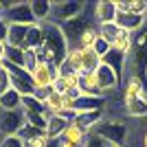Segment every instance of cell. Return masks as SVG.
<instances>
[{
	"mask_svg": "<svg viewBox=\"0 0 147 147\" xmlns=\"http://www.w3.org/2000/svg\"><path fill=\"white\" fill-rule=\"evenodd\" d=\"M42 29H44V44L35 51L37 57H40V61H49V64L59 66L61 61L66 59L68 49H70L66 35H64L61 26L53 24V22H44Z\"/></svg>",
	"mask_w": 147,
	"mask_h": 147,
	"instance_id": "cell-1",
	"label": "cell"
},
{
	"mask_svg": "<svg viewBox=\"0 0 147 147\" xmlns=\"http://www.w3.org/2000/svg\"><path fill=\"white\" fill-rule=\"evenodd\" d=\"M92 134L99 136L103 143L108 145H123L127 147V134H129V127L125 125L123 121L119 119H101L97 123V127L92 129Z\"/></svg>",
	"mask_w": 147,
	"mask_h": 147,
	"instance_id": "cell-2",
	"label": "cell"
},
{
	"mask_svg": "<svg viewBox=\"0 0 147 147\" xmlns=\"http://www.w3.org/2000/svg\"><path fill=\"white\" fill-rule=\"evenodd\" d=\"M0 18L5 20L7 24H22V26L37 24L35 16L31 11V2H22V0L2 2V13H0Z\"/></svg>",
	"mask_w": 147,
	"mask_h": 147,
	"instance_id": "cell-3",
	"label": "cell"
},
{
	"mask_svg": "<svg viewBox=\"0 0 147 147\" xmlns=\"http://www.w3.org/2000/svg\"><path fill=\"white\" fill-rule=\"evenodd\" d=\"M88 7L84 9V11L77 16V18L68 20L66 24H61V31H64V35H66L68 40V46L73 49V46H77V42H79V37L86 33L88 29H92V26H97V22H94V13L92 16H88Z\"/></svg>",
	"mask_w": 147,
	"mask_h": 147,
	"instance_id": "cell-4",
	"label": "cell"
},
{
	"mask_svg": "<svg viewBox=\"0 0 147 147\" xmlns=\"http://www.w3.org/2000/svg\"><path fill=\"white\" fill-rule=\"evenodd\" d=\"M84 9H86V5H84V2H75V0H59V2H53L49 22L61 26V24H66L68 20L77 18Z\"/></svg>",
	"mask_w": 147,
	"mask_h": 147,
	"instance_id": "cell-5",
	"label": "cell"
},
{
	"mask_svg": "<svg viewBox=\"0 0 147 147\" xmlns=\"http://www.w3.org/2000/svg\"><path fill=\"white\" fill-rule=\"evenodd\" d=\"M2 66L7 68V73L11 75V86L16 92H20L22 97H29V94L35 92V84H33L31 73H26L24 68L16 66V64H7V61H2Z\"/></svg>",
	"mask_w": 147,
	"mask_h": 147,
	"instance_id": "cell-6",
	"label": "cell"
},
{
	"mask_svg": "<svg viewBox=\"0 0 147 147\" xmlns=\"http://www.w3.org/2000/svg\"><path fill=\"white\" fill-rule=\"evenodd\" d=\"M97 81H99V88H101L105 99L110 97V94H114L117 90H121V86H123V79L108 64H103V61H101V66L97 68Z\"/></svg>",
	"mask_w": 147,
	"mask_h": 147,
	"instance_id": "cell-7",
	"label": "cell"
},
{
	"mask_svg": "<svg viewBox=\"0 0 147 147\" xmlns=\"http://www.w3.org/2000/svg\"><path fill=\"white\" fill-rule=\"evenodd\" d=\"M35 88H53L57 79H59V66L57 64H49V61H40L37 68L31 73Z\"/></svg>",
	"mask_w": 147,
	"mask_h": 147,
	"instance_id": "cell-8",
	"label": "cell"
},
{
	"mask_svg": "<svg viewBox=\"0 0 147 147\" xmlns=\"http://www.w3.org/2000/svg\"><path fill=\"white\" fill-rule=\"evenodd\" d=\"M26 125V117L22 108L20 110H0V129L7 136L11 134H20V129Z\"/></svg>",
	"mask_w": 147,
	"mask_h": 147,
	"instance_id": "cell-9",
	"label": "cell"
},
{
	"mask_svg": "<svg viewBox=\"0 0 147 147\" xmlns=\"http://www.w3.org/2000/svg\"><path fill=\"white\" fill-rule=\"evenodd\" d=\"M92 13H94V22L97 24H105V22H114L119 16V7L117 2L110 0H99L92 5Z\"/></svg>",
	"mask_w": 147,
	"mask_h": 147,
	"instance_id": "cell-10",
	"label": "cell"
},
{
	"mask_svg": "<svg viewBox=\"0 0 147 147\" xmlns=\"http://www.w3.org/2000/svg\"><path fill=\"white\" fill-rule=\"evenodd\" d=\"M119 24V29L121 31H127V33H132V35H136L138 31L145 26L147 22V16H134V13H125V11H119L117 20H114Z\"/></svg>",
	"mask_w": 147,
	"mask_h": 147,
	"instance_id": "cell-11",
	"label": "cell"
},
{
	"mask_svg": "<svg viewBox=\"0 0 147 147\" xmlns=\"http://www.w3.org/2000/svg\"><path fill=\"white\" fill-rule=\"evenodd\" d=\"M103 112L105 110H94V112H77L73 119V123L77 127H81L86 134H92V129L97 127V123L103 119Z\"/></svg>",
	"mask_w": 147,
	"mask_h": 147,
	"instance_id": "cell-12",
	"label": "cell"
},
{
	"mask_svg": "<svg viewBox=\"0 0 147 147\" xmlns=\"http://www.w3.org/2000/svg\"><path fill=\"white\" fill-rule=\"evenodd\" d=\"M123 110L132 119H145L147 117V94L145 97H132L123 99Z\"/></svg>",
	"mask_w": 147,
	"mask_h": 147,
	"instance_id": "cell-13",
	"label": "cell"
},
{
	"mask_svg": "<svg viewBox=\"0 0 147 147\" xmlns=\"http://www.w3.org/2000/svg\"><path fill=\"white\" fill-rule=\"evenodd\" d=\"M105 103H108V99H105V97H86V94H81V97L73 103V110H75V112L105 110Z\"/></svg>",
	"mask_w": 147,
	"mask_h": 147,
	"instance_id": "cell-14",
	"label": "cell"
},
{
	"mask_svg": "<svg viewBox=\"0 0 147 147\" xmlns=\"http://www.w3.org/2000/svg\"><path fill=\"white\" fill-rule=\"evenodd\" d=\"M26 33H29V26L22 24H9V31H7V46H16V49H24L26 42Z\"/></svg>",
	"mask_w": 147,
	"mask_h": 147,
	"instance_id": "cell-15",
	"label": "cell"
},
{
	"mask_svg": "<svg viewBox=\"0 0 147 147\" xmlns=\"http://www.w3.org/2000/svg\"><path fill=\"white\" fill-rule=\"evenodd\" d=\"M79 90L86 97H103V92L99 88V81H97V73L81 75L79 77Z\"/></svg>",
	"mask_w": 147,
	"mask_h": 147,
	"instance_id": "cell-16",
	"label": "cell"
},
{
	"mask_svg": "<svg viewBox=\"0 0 147 147\" xmlns=\"http://www.w3.org/2000/svg\"><path fill=\"white\" fill-rule=\"evenodd\" d=\"M68 127V121L66 119H61L59 114H53V117L49 119V125H46V136H49L53 143H57L61 138V134H64V129Z\"/></svg>",
	"mask_w": 147,
	"mask_h": 147,
	"instance_id": "cell-17",
	"label": "cell"
},
{
	"mask_svg": "<svg viewBox=\"0 0 147 147\" xmlns=\"http://www.w3.org/2000/svg\"><path fill=\"white\" fill-rule=\"evenodd\" d=\"M51 9H53V2H51V0H33V2H31V11H33V16H35L37 24L49 22Z\"/></svg>",
	"mask_w": 147,
	"mask_h": 147,
	"instance_id": "cell-18",
	"label": "cell"
},
{
	"mask_svg": "<svg viewBox=\"0 0 147 147\" xmlns=\"http://www.w3.org/2000/svg\"><path fill=\"white\" fill-rule=\"evenodd\" d=\"M42 44H44V29H42V24H33V26H29L24 49H29V51H37L40 46H42Z\"/></svg>",
	"mask_w": 147,
	"mask_h": 147,
	"instance_id": "cell-19",
	"label": "cell"
},
{
	"mask_svg": "<svg viewBox=\"0 0 147 147\" xmlns=\"http://www.w3.org/2000/svg\"><path fill=\"white\" fill-rule=\"evenodd\" d=\"M22 108V94L11 90H7L5 94H0V110H20Z\"/></svg>",
	"mask_w": 147,
	"mask_h": 147,
	"instance_id": "cell-20",
	"label": "cell"
},
{
	"mask_svg": "<svg viewBox=\"0 0 147 147\" xmlns=\"http://www.w3.org/2000/svg\"><path fill=\"white\" fill-rule=\"evenodd\" d=\"M132 44H134V35L127 33V31H121V33L117 35V40L112 42V51H117V53H121V55H129Z\"/></svg>",
	"mask_w": 147,
	"mask_h": 147,
	"instance_id": "cell-21",
	"label": "cell"
},
{
	"mask_svg": "<svg viewBox=\"0 0 147 147\" xmlns=\"http://www.w3.org/2000/svg\"><path fill=\"white\" fill-rule=\"evenodd\" d=\"M119 11L125 13H134V16H147V0H123V2H117Z\"/></svg>",
	"mask_w": 147,
	"mask_h": 147,
	"instance_id": "cell-22",
	"label": "cell"
},
{
	"mask_svg": "<svg viewBox=\"0 0 147 147\" xmlns=\"http://www.w3.org/2000/svg\"><path fill=\"white\" fill-rule=\"evenodd\" d=\"M101 66V59H99L92 51H84V57H81V66H79V75H88V73H97V68Z\"/></svg>",
	"mask_w": 147,
	"mask_h": 147,
	"instance_id": "cell-23",
	"label": "cell"
},
{
	"mask_svg": "<svg viewBox=\"0 0 147 147\" xmlns=\"http://www.w3.org/2000/svg\"><path fill=\"white\" fill-rule=\"evenodd\" d=\"M86 132L81 127H77L75 123H68V127L64 129V134H61V141H68V143H75V145H84L86 141Z\"/></svg>",
	"mask_w": 147,
	"mask_h": 147,
	"instance_id": "cell-24",
	"label": "cell"
},
{
	"mask_svg": "<svg viewBox=\"0 0 147 147\" xmlns=\"http://www.w3.org/2000/svg\"><path fill=\"white\" fill-rule=\"evenodd\" d=\"M44 108H46L51 114H59L61 110H66V97L53 90V92L49 94V99L44 101Z\"/></svg>",
	"mask_w": 147,
	"mask_h": 147,
	"instance_id": "cell-25",
	"label": "cell"
},
{
	"mask_svg": "<svg viewBox=\"0 0 147 147\" xmlns=\"http://www.w3.org/2000/svg\"><path fill=\"white\" fill-rule=\"evenodd\" d=\"M97 31H99V37L101 40H105V42L112 46V42L117 40V35L121 33V29H119L117 22H105V24H97Z\"/></svg>",
	"mask_w": 147,
	"mask_h": 147,
	"instance_id": "cell-26",
	"label": "cell"
},
{
	"mask_svg": "<svg viewBox=\"0 0 147 147\" xmlns=\"http://www.w3.org/2000/svg\"><path fill=\"white\" fill-rule=\"evenodd\" d=\"M44 110H46L44 103H42V101H37L33 94L22 97V112H24V114H42Z\"/></svg>",
	"mask_w": 147,
	"mask_h": 147,
	"instance_id": "cell-27",
	"label": "cell"
},
{
	"mask_svg": "<svg viewBox=\"0 0 147 147\" xmlns=\"http://www.w3.org/2000/svg\"><path fill=\"white\" fill-rule=\"evenodd\" d=\"M5 61H7V64H16V66L24 68V49L7 46V49H5Z\"/></svg>",
	"mask_w": 147,
	"mask_h": 147,
	"instance_id": "cell-28",
	"label": "cell"
},
{
	"mask_svg": "<svg viewBox=\"0 0 147 147\" xmlns=\"http://www.w3.org/2000/svg\"><path fill=\"white\" fill-rule=\"evenodd\" d=\"M99 40V31L97 26H92V29H88L84 35L79 37V42H77V46H79L81 51H92V46H94V42Z\"/></svg>",
	"mask_w": 147,
	"mask_h": 147,
	"instance_id": "cell-29",
	"label": "cell"
},
{
	"mask_svg": "<svg viewBox=\"0 0 147 147\" xmlns=\"http://www.w3.org/2000/svg\"><path fill=\"white\" fill-rule=\"evenodd\" d=\"M37 64H40L37 53H35V51L24 49V70H26V73H33V70L37 68Z\"/></svg>",
	"mask_w": 147,
	"mask_h": 147,
	"instance_id": "cell-30",
	"label": "cell"
},
{
	"mask_svg": "<svg viewBox=\"0 0 147 147\" xmlns=\"http://www.w3.org/2000/svg\"><path fill=\"white\" fill-rule=\"evenodd\" d=\"M11 75L7 73V68L0 64V94H5L7 90H11Z\"/></svg>",
	"mask_w": 147,
	"mask_h": 147,
	"instance_id": "cell-31",
	"label": "cell"
},
{
	"mask_svg": "<svg viewBox=\"0 0 147 147\" xmlns=\"http://www.w3.org/2000/svg\"><path fill=\"white\" fill-rule=\"evenodd\" d=\"M0 147H26V143L20 134H11V136H5V141L0 143Z\"/></svg>",
	"mask_w": 147,
	"mask_h": 147,
	"instance_id": "cell-32",
	"label": "cell"
},
{
	"mask_svg": "<svg viewBox=\"0 0 147 147\" xmlns=\"http://www.w3.org/2000/svg\"><path fill=\"white\" fill-rule=\"evenodd\" d=\"M84 147H108V143H103L99 136H94V134H88L86 141H84Z\"/></svg>",
	"mask_w": 147,
	"mask_h": 147,
	"instance_id": "cell-33",
	"label": "cell"
},
{
	"mask_svg": "<svg viewBox=\"0 0 147 147\" xmlns=\"http://www.w3.org/2000/svg\"><path fill=\"white\" fill-rule=\"evenodd\" d=\"M7 31H9V24L0 18V42H7Z\"/></svg>",
	"mask_w": 147,
	"mask_h": 147,
	"instance_id": "cell-34",
	"label": "cell"
},
{
	"mask_svg": "<svg viewBox=\"0 0 147 147\" xmlns=\"http://www.w3.org/2000/svg\"><path fill=\"white\" fill-rule=\"evenodd\" d=\"M5 49H7V44H5V42H0V64L5 61Z\"/></svg>",
	"mask_w": 147,
	"mask_h": 147,
	"instance_id": "cell-35",
	"label": "cell"
},
{
	"mask_svg": "<svg viewBox=\"0 0 147 147\" xmlns=\"http://www.w3.org/2000/svg\"><path fill=\"white\" fill-rule=\"evenodd\" d=\"M141 143H143V147H147V129L143 132V138H141Z\"/></svg>",
	"mask_w": 147,
	"mask_h": 147,
	"instance_id": "cell-36",
	"label": "cell"
},
{
	"mask_svg": "<svg viewBox=\"0 0 147 147\" xmlns=\"http://www.w3.org/2000/svg\"><path fill=\"white\" fill-rule=\"evenodd\" d=\"M108 147H123V145H108Z\"/></svg>",
	"mask_w": 147,
	"mask_h": 147,
	"instance_id": "cell-37",
	"label": "cell"
},
{
	"mask_svg": "<svg viewBox=\"0 0 147 147\" xmlns=\"http://www.w3.org/2000/svg\"><path fill=\"white\" fill-rule=\"evenodd\" d=\"M0 13H2V2H0Z\"/></svg>",
	"mask_w": 147,
	"mask_h": 147,
	"instance_id": "cell-38",
	"label": "cell"
}]
</instances>
